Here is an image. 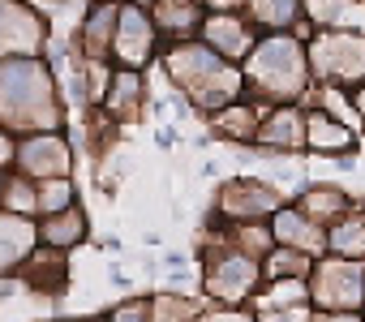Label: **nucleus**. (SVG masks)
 Masks as SVG:
<instances>
[{
  "instance_id": "f257e3e1",
  "label": "nucleus",
  "mask_w": 365,
  "mask_h": 322,
  "mask_svg": "<svg viewBox=\"0 0 365 322\" xmlns=\"http://www.w3.org/2000/svg\"><path fill=\"white\" fill-rule=\"evenodd\" d=\"M155 73L163 78V86L172 95H180L190 103L194 116H215L220 108L245 99V82H241V69L220 61L211 48H202L198 39H185V43H163L159 61H155Z\"/></svg>"
},
{
  "instance_id": "f03ea898",
  "label": "nucleus",
  "mask_w": 365,
  "mask_h": 322,
  "mask_svg": "<svg viewBox=\"0 0 365 322\" xmlns=\"http://www.w3.org/2000/svg\"><path fill=\"white\" fill-rule=\"evenodd\" d=\"M65 95L48 56H18L0 61V125L14 137L65 129Z\"/></svg>"
},
{
  "instance_id": "7ed1b4c3",
  "label": "nucleus",
  "mask_w": 365,
  "mask_h": 322,
  "mask_svg": "<svg viewBox=\"0 0 365 322\" xmlns=\"http://www.w3.org/2000/svg\"><path fill=\"white\" fill-rule=\"evenodd\" d=\"M241 82H245V99L262 108L305 103L314 90L305 43L297 35H258L254 52L241 61Z\"/></svg>"
},
{
  "instance_id": "20e7f679",
  "label": "nucleus",
  "mask_w": 365,
  "mask_h": 322,
  "mask_svg": "<svg viewBox=\"0 0 365 322\" xmlns=\"http://www.w3.org/2000/svg\"><path fill=\"white\" fill-rule=\"evenodd\" d=\"M198 296L220 309H250L262 292V262L245 258L224 245L220 224H202V245H198Z\"/></svg>"
},
{
  "instance_id": "39448f33",
  "label": "nucleus",
  "mask_w": 365,
  "mask_h": 322,
  "mask_svg": "<svg viewBox=\"0 0 365 322\" xmlns=\"http://www.w3.org/2000/svg\"><path fill=\"white\" fill-rule=\"evenodd\" d=\"M314 86L356 90L365 86V31L361 26H318L305 43Z\"/></svg>"
},
{
  "instance_id": "423d86ee",
  "label": "nucleus",
  "mask_w": 365,
  "mask_h": 322,
  "mask_svg": "<svg viewBox=\"0 0 365 322\" xmlns=\"http://www.w3.org/2000/svg\"><path fill=\"white\" fill-rule=\"evenodd\" d=\"M292 198L271 185L267 177L258 172H232L215 185V198H211V211L207 219L220 224V228H237V224H271V215L279 207H288Z\"/></svg>"
},
{
  "instance_id": "0eeeda50",
  "label": "nucleus",
  "mask_w": 365,
  "mask_h": 322,
  "mask_svg": "<svg viewBox=\"0 0 365 322\" xmlns=\"http://www.w3.org/2000/svg\"><path fill=\"white\" fill-rule=\"evenodd\" d=\"M305 292L314 313H365V262L327 254L314 262Z\"/></svg>"
},
{
  "instance_id": "6e6552de",
  "label": "nucleus",
  "mask_w": 365,
  "mask_h": 322,
  "mask_svg": "<svg viewBox=\"0 0 365 322\" xmlns=\"http://www.w3.org/2000/svg\"><path fill=\"white\" fill-rule=\"evenodd\" d=\"M163 52V39L146 14L142 0H120V14H116V35H112V69H133V73H146L155 69Z\"/></svg>"
},
{
  "instance_id": "1a4fd4ad",
  "label": "nucleus",
  "mask_w": 365,
  "mask_h": 322,
  "mask_svg": "<svg viewBox=\"0 0 365 322\" xmlns=\"http://www.w3.org/2000/svg\"><path fill=\"white\" fill-rule=\"evenodd\" d=\"M78 168V146L65 129H52V133H26L18 137V150H14V168L18 177L26 181H65L73 177Z\"/></svg>"
},
{
  "instance_id": "9d476101",
  "label": "nucleus",
  "mask_w": 365,
  "mask_h": 322,
  "mask_svg": "<svg viewBox=\"0 0 365 322\" xmlns=\"http://www.w3.org/2000/svg\"><path fill=\"white\" fill-rule=\"evenodd\" d=\"M52 43V22L35 0H0V61L43 56Z\"/></svg>"
},
{
  "instance_id": "9b49d317",
  "label": "nucleus",
  "mask_w": 365,
  "mask_h": 322,
  "mask_svg": "<svg viewBox=\"0 0 365 322\" xmlns=\"http://www.w3.org/2000/svg\"><path fill=\"white\" fill-rule=\"evenodd\" d=\"M254 146H258L267 159H301V155H305V103L267 108Z\"/></svg>"
},
{
  "instance_id": "f8f14e48",
  "label": "nucleus",
  "mask_w": 365,
  "mask_h": 322,
  "mask_svg": "<svg viewBox=\"0 0 365 322\" xmlns=\"http://www.w3.org/2000/svg\"><path fill=\"white\" fill-rule=\"evenodd\" d=\"M95 112H103V120H112L116 129H125V125L142 120V116L150 112V82H146V73L112 69L108 90H103V99H99V108H95Z\"/></svg>"
},
{
  "instance_id": "ddd939ff",
  "label": "nucleus",
  "mask_w": 365,
  "mask_h": 322,
  "mask_svg": "<svg viewBox=\"0 0 365 322\" xmlns=\"http://www.w3.org/2000/svg\"><path fill=\"white\" fill-rule=\"evenodd\" d=\"M198 43L211 48L220 61H228V65L241 69V61H245V56L254 52V43H258V31L250 26L245 14H207L202 26H198Z\"/></svg>"
},
{
  "instance_id": "4468645a",
  "label": "nucleus",
  "mask_w": 365,
  "mask_h": 322,
  "mask_svg": "<svg viewBox=\"0 0 365 322\" xmlns=\"http://www.w3.org/2000/svg\"><path fill=\"white\" fill-rule=\"evenodd\" d=\"M356 146H361V133L339 125L335 116H327L322 108H309L305 103V155H318V159H356Z\"/></svg>"
},
{
  "instance_id": "2eb2a0df",
  "label": "nucleus",
  "mask_w": 365,
  "mask_h": 322,
  "mask_svg": "<svg viewBox=\"0 0 365 322\" xmlns=\"http://www.w3.org/2000/svg\"><path fill=\"white\" fill-rule=\"evenodd\" d=\"M271 241H275V249H292V254H305V258H327V228L322 224H314V219H305L292 202L288 207H279L275 215H271Z\"/></svg>"
},
{
  "instance_id": "dca6fc26",
  "label": "nucleus",
  "mask_w": 365,
  "mask_h": 322,
  "mask_svg": "<svg viewBox=\"0 0 365 322\" xmlns=\"http://www.w3.org/2000/svg\"><path fill=\"white\" fill-rule=\"evenodd\" d=\"M116 14H120V0H91V5H86V14L78 22V56L82 61H108L112 56Z\"/></svg>"
},
{
  "instance_id": "f3484780",
  "label": "nucleus",
  "mask_w": 365,
  "mask_h": 322,
  "mask_svg": "<svg viewBox=\"0 0 365 322\" xmlns=\"http://www.w3.org/2000/svg\"><path fill=\"white\" fill-rule=\"evenodd\" d=\"M292 207H297L305 219L331 228L335 219H344V215L356 207V198H352L344 185H335V181H305V185L292 194Z\"/></svg>"
},
{
  "instance_id": "a211bd4d",
  "label": "nucleus",
  "mask_w": 365,
  "mask_h": 322,
  "mask_svg": "<svg viewBox=\"0 0 365 322\" xmlns=\"http://www.w3.org/2000/svg\"><path fill=\"white\" fill-rule=\"evenodd\" d=\"M262 103H254V99H237V103H228V108H220L215 116H207V133L215 137V142H224V146H254V137H258V125H262Z\"/></svg>"
},
{
  "instance_id": "6ab92c4d",
  "label": "nucleus",
  "mask_w": 365,
  "mask_h": 322,
  "mask_svg": "<svg viewBox=\"0 0 365 322\" xmlns=\"http://www.w3.org/2000/svg\"><path fill=\"white\" fill-rule=\"evenodd\" d=\"M146 14L159 31L163 43H185V39H198V26L207 18V9L198 0H146Z\"/></svg>"
},
{
  "instance_id": "aec40b11",
  "label": "nucleus",
  "mask_w": 365,
  "mask_h": 322,
  "mask_svg": "<svg viewBox=\"0 0 365 322\" xmlns=\"http://www.w3.org/2000/svg\"><path fill=\"white\" fill-rule=\"evenodd\" d=\"M39 249V232L35 219L0 211V279H18V271L26 266V258Z\"/></svg>"
},
{
  "instance_id": "412c9836",
  "label": "nucleus",
  "mask_w": 365,
  "mask_h": 322,
  "mask_svg": "<svg viewBox=\"0 0 365 322\" xmlns=\"http://www.w3.org/2000/svg\"><path fill=\"white\" fill-rule=\"evenodd\" d=\"M35 232H39V245L43 249H56V254H78L86 241H91V215L86 207H69L61 215H48V219H35Z\"/></svg>"
},
{
  "instance_id": "4be33fe9",
  "label": "nucleus",
  "mask_w": 365,
  "mask_h": 322,
  "mask_svg": "<svg viewBox=\"0 0 365 322\" xmlns=\"http://www.w3.org/2000/svg\"><path fill=\"white\" fill-rule=\"evenodd\" d=\"M18 284L35 296H65L69 288V254H56V249H35L26 258V266L18 271Z\"/></svg>"
},
{
  "instance_id": "5701e85b",
  "label": "nucleus",
  "mask_w": 365,
  "mask_h": 322,
  "mask_svg": "<svg viewBox=\"0 0 365 322\" xmlns=\"http://www.w3.org/2000/svg\"><path fill=\"white\" fill-rule=\"evenodd\" d=\"M241 14L258 35H292L297 22H305V0H245Z\"/></svg>"
},
{
  "instance_id": "b1692460",
  "label": "nucleus",
  "mask_w": 365,
  "mask_h": 322,
  "mask_svg": "<svg viewBox=\"0 0 365 322\" xmlns=\"http://www.w3.org/2000/svg\"><path fill=\"white\" fill-rule=\"evenodd\" d=\"M327 254L348 258V262H365V194L356 198V207L344 219H335L327 228Z\"/></svg>"
},
{
  "instance_id": "393cba45",
  "label": "nucleus",
  "mask_w": 365,
  "mask_h": 322,
  "mask_svg": "<svg viewBox=\"0 0 365 322\" xmlns=\"http://www.w3.org/2000/svg\"><path fill=\"white\" fill-rule=\"evenodd\" d=\"M150 296V322H198V313H202V296H190V292H168V288H159V292H146Z\"/></svg>"
},
{
  "instance_id": "a878e982",
  "label": "nucleus",
  "mask_w": 365,
  "mask_h": 322,
  "mask_svg": "<svg viewBox=\"0 0 365 322\" xmlns=\"http://www.w3.org/2000/svg\"><path fill=\"white\" fill-rule=\"evenodd\" d=\"M224 245L237 249V254H245V258H258V262L275 249L267 224H237V228H224Z\"/></svg>"
},
{
  "instance_id": "bb28decb",
  "label": "nucleus",
  "mask_w": 365,
  "mask_h": 322,
  "mask_svg": "<svg viewBox=\"0 0 365 322\" xmlns=\"http://www.w3.org/2000/svg\"><path fill=\"white\" fill-rule=\"evenodd\" d=\"M309 271H314V258H305V254H292V249H271L267 258H262V279L267 284H279V279H309Z\"/></svg>"
},
{
  "instance_id": "cd10ccee",
  "label": "nucleus",
  "mask_w": 365,
  "mask_h": 322,
  "mask_svg": "<svg viewBox=\"0 0 365 322\" xmlns=\"http://www.w3.org/2000/svg\"><path fill=\"white\" fill-rule=\"evenodd\" d=\"M0 211L22 215V219H39V194H35V181L9 172V181H5V202H0Z\"/></svg>"
},
{
  "instance_id": "c85d7f7f",
  "label": "nucleus",
  "mask_w": 365,
  "mask_h": 322,
  "mask_svg": "<svg viewBox=\"0 0 365 322\" xmlns=\"http://www.w3.org/2000/svg\"><path fill=\"white\" fill-rule=\"evenodd\" d=\"M35 194H39V219L61 215V211H69V207H78V202H82V198H78L73 177H65V181H39V185H35Z\"/></svg>"
},
{
  "instance_id": "c756f323",
  "label": "nucleus",
  "mask_w": 365,
  "mask_h": 322,
  "mask_svg": "<svg viewBox=\"0 0 365 322\" xmlns=\"http://www.w3.org/2000/svg\"><path fill=\"white\" fill-rule=\"evenodd\" d=\"M103 322H150V296H146V292H138V296L116 301V305L103 313Z\"/></svg>"
},
{
  "instance_id": "7c9ffc66",
  "label": "nucleus",
  "mask_w": 365,
  "mask_h": 322,
  "mask_svg": "<svg viewBox=\"0 0 365 322\" xmlns=\"http://www.w3.org/2000/svg\"><path fill=\"white\" fill-rule=\"evenodd\" d=\"M254 322H309V305H250Z\"/></svg>"
},
{
  "instance_id": "2f4dec72",
  "label": "nucleus",
  "mask_w": 365,
  "mask_h": 322,
  "mask_svg": "<svg viewBox=\"0 0 365 322\" xmlns=\"http://www.w3.org/2000/svg\"><path fill=\"white\" fill-rule=\"evenodd\" d=\"M198 322H254V309H220V305H202Z\"/></svg>"
},
{
  "instance_id": "473e14b6",
  "label": "nucleus",
  "mask_w": 365,
  "mask_h": 322,
  "mask_svg": "<svg viewBox=\"0 0 365 322\" xmlns=\"http://www.w3.org/2000/svg\"><path fill=\"white\" fill-rule=\"evenodd\" d=\"M14 150H18V137H14L5 125H0V168H5V172L14 168Z\"/></svg>"
},
{
  "instance_id": "72a5a7b5",
  "label": "nucleus",
  "mask_w": 365,
  "mask_h": 322,
  "mask_svg": "<svg viewBox=\"0 0 365 322\" xmlns=\"http://www.w3.org/2000/svg\"><path fill=\"white\" fill-rule=\"evenodd\" d=\"M198 5H202L207 14H241L245 0H198Z\"/></svg>"
},
{
  "instance_id": "f704fd0d",
  "label": "nucleus",
  "mask_w": 365,
  "mask_h": 322,
  "mask_svg": "<svg viewBox=\"0 0 365 322\" xmlns=\"http://www.w3.org/2000/svg\"><path fill=\"white\" fill-rule=\"evenodd\" d=\"M352 112H356V129H361V137H365V86L352 90Z\"/></svg>"
},
{
  "instance_id": "c9c22d12",
  "label": "nucleus",
  "mask_w": 365,
  "mask_h": 322,
  "mask_svg": "<svg viewBox=\"0 0 365 322\" xmlns=\"http://www.w3.org/2000/svg\"><path fill=\"white\" fill-rule=\"evenodd\" d=\"M309 322H365V313H309Z\"/></svg>"
},
{
  "instance_id": "e433bc0d",
  "label": "nucleus",
  "mask_w": 365,
  "mask_h": 322,
  "mask_svg": "<svg viewBox=\"0 0 365 322\" xmlns=\"http://www.w3.org/2000/svg\"><path fill=\"white\" fill-rule=\"evenodd\" d=\"M155 142H159V150H172V146H176L180 137H176V129H172V125H163V129L155 133Z\"/></svg>"
},
{
  "instance_id": "4c0bfd02",
  "label": "nucleus",
  "mask_w": 365,
  "mask_h": 322,
  "mask_svg": "<svg viewBox=\"0 0 365 322\" xmlns=\"http://www.w3.org/2000/svg\"><path fill=\"white\" fill-rule=\"evenodd\" d=\"M61 322H103V313H91V318H61Z\"/></svg>"
},
{
  "instance_id": "58836bf2",
  "label": "nucleus",
  "mask_w": 365,
  "mask_h": 322,
  "mask_svg": "<svg viewBox=\"0 0 365 322\" xmlns=\"http://www.w3.org/2000/svg\"><path fill=\"white\" fill-rule=\"evenodd\" d=\"M5 181H9V172H5V168H0V202H5Z\"/></svg>"
}]
</instances>
